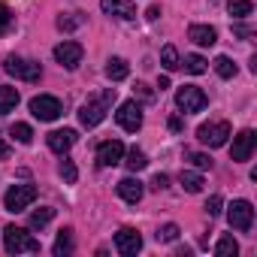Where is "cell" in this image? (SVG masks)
Instances as JSON below:
<instances>
[{
    "instance_id": "3",
    "label": "cell",
    "mask_w": 257,
    "mask_h": 257,
    "mask_svg": "<svg viewBox=\"0 0 257 257\" xmlns=\"http://www.w3.org/2000/svg\"><path fill=\"white\" fill-rule=\"evenodd\" d=\"M206 103H209V97H206L203 88H197V85H182V88L176 91V106H179L185 115H191V112H203Z\"/></svg>"
},
{
    "instance_id": "24",
    "label": "cell",
    "mask_w": 257,
    "mask_h": 257,
    "mask_svg": "<svg viewBox=\"0 0 257 257\" xmlns=\"http://www.w3.org/2000/svg\"><path fill=\"white\" fill-rule=\"evenodd\" d=\"M215 254L218 257H236L239 254V245H236V239L227 233V236H221L218 239V245H215Z\"/></svg>"
},
{
    "instance_id": "20",
    "label": "cell",
    "mask_w": 257,
    "mask_h": 257,
    "mask_svg": "<svg viewBox=\"0 0 257 257\" xmlns=\"http://www.w3.org/2000/svg\"><path fill=\"white\" fill-rule=\"evenodd\" d=\"M127 170H131V173H140V170H146L149 167V158H146V152H140L137 146L131 149V152H127Z\"/></svg>"
},
{
    "instance_id": "4",
    "label": "cell",
    "mask_w": 257,
    "mask_h": 257,
    "mask_svg": "<svg viewBox=\"0 0 257 257\" xmlns=\"http://www.w3.org/2000/svg\"><path fill=\"white\" fill-rule=\"evenodd\" d=\"M4 70H7L10 76L22 79V82H40V76H43V70H40V64H37V61L16 58V55H10V58L4 61Z\"/></svg>"
},
{
    "instance_id": "29",
    "label": "cell",
    "mask_w": 257,
    "mask_h": 257,
    "mask_svg": "<svg viewBox=\"0 0 257 257\" xmlns=\"http://www.w3.org/2000/svg\"><path fill=\"white\" fill-rule=\"evenodd\" d=\"M52 218H55V209L43 206V209H37V212L31 215V227H34V230H43V227H46V224H49Z\"/></svg>"
},
{
    "instance_id": "16",
    "label": "cell",
    "mask_w": 257,
    "mask_h": 257,
    "mask_svg": "<svg viewBox=\"0 0 257 257\" xmlns=\"http://www.w3.org/2000/svg\"><path fill=\"white\" fill-rule=\"evenodd\" d=\"M73 143H76V131H70V127H64V131H52V134H49V149H52L55 155L70 152Z\"/></svg>"
},
{
    "instance_id": "18",
    "label": "cell",
    "mask_w": 257,
    "mask_h": 257,
    "mask_svg": "<svg viewBox=\"0 0 257 257\" xmlns=\"http://www.w3.org/2000/svg\"><path fill=\"white\" fill-rule=\"evenodd\" d=\"M127 73H131V67H127V61H124V58H109V61H106V76H109L112 82L127 79Z\"/></svg>"
},
{
    "instance_id": "10",
    "label": "cell",
    "mask_w": 257,
    "mask_h": 257,
    "mask_svg": "<svg viewBox=\"0 0 257 257\" xmlns=\"http://www.w3.org/2000/svg\"><path fill=\"white\" fill-rule=\"evenodd\" d=\"M82 55H85V49H82L79 43H73V40H64V43L55 46V61H58L64 70H76V67L82 64Z\"/></svg>"
},
{
    "instance_id": "21",
    "label": "cell",
    "mask_w": 257,
    "mask_h": 257,
    "mask_svg": "<svg viewBox=\"0 0 257 257\" xmlns=\"http://www.w3.org/2000/svg\"><path fill=\"white\" fill-rule=\"evenodd\" d=\"M179 182H182V188H185L188 194H200V191H203V176H200V173L185 170V173L179 176Z\"/></svg>"
},
{
    "instance_id": "15",
    "label": "cell",
    "mask_w": 257,
    "mask_h": 257,
    "mask_svg": "<svg viewBox=\"0 0 257 257\" xmlns=\"http://www.w3.org/2000/svg\"><path fill=\"white\" fill-rule=\"evenodd\" d=\"M143 194H146V188H143L140 179H131V176H127V179L118 182V197H121L124 203H140Z\"/></svg>"
},
{
    "instance_id": "28",
    "label": "cell",
    "mask_w": 257,
    "mask_h": 257,
    "mask_svg": "<svg viewBox=\"0 0 257 257\" xmlns=\"http://www.w3.org/2000/svg\"><path fill=\"white\" fill-rule=\"evenodd\" d=\"M161 64L173 73V70H179L182 67V61H179V52H176V46H164V52H161Z\"/></svg>"
},
{
    "instance_id": "22",
    "label": "cell",
    "mask_w": 257,
    "mask_h": 257,
    "mask_svg": "<svg viewBox=\"0 0 257 257\" xmlns=\"http://www.w3.org/2000/svg\"><path fill=\"white\" fill-rule=\"evenodd\" d=\"M52 251H55L58 257L73 254V230H61V233H58V239H55V245H52Z\"/></svg>"
},
{
    "instance_id": "42",
    "label": "cell",
    "mask_w": 257,
    "mask_h": 257,
    "mask_svg": "<svg viewBox=\"0 0 257 257\" xmlns=\"http://www.w3.org/2000/svg\"><path fill=\"white\" fill-rule=\"evenodd\" d=\"M158 88H161V91H164V88H170V79H167V76H161V79H158Z\"/></svg>"
},
{
    "instance_id": "40",
    "label": "cell",
    "mask_w": 257,
    "mask_h": 257,
    "mask_svg": "<svg viewBox=\"0 0 257 257\" xmlns=\"http://www.w3.org/2000/svg\"><path fill=\"white\" fill-rule=\"evenodd\" d=\"M233 31H236V34H239V37H251V28H248V25H236V28H233Z\"/></svg>"
},
{
    "instance_id": "32",
    "label": "cell",
    "mask_w": 257,
    "mask_h": 257,
    "mask_svg": "<svg viewBox=\"0 0 257 257\" xmlns=\"http://www.w3.org/2000/svg\"><path fill=\"white\" fill-rule=\"evenodd\" d=\"M82 22H85V16H82V13H73L70 19L61 16V19H58V28H61V31H73V28H79Z\"/></svg>"
},
{
    "instance_id": "19",
    "label": "cell",
    "mask_w": 257,
    "mask_h": 257,
    "mask_svg": "<svg viewBox=\"0 0 257 257\" xmlns=\"http://www.w3.org/2000/svg\"><path fill=\"white\" fill-rule=\"evenodd\" d=\"M19 106V91L10 85H0V115H7Z\"/></svg>"
},
{
    "instance_id": "35",
    "label": "cell",
    "mask_w": 257,
    "mask_h": 257,
    "mask_svg": "<svg viewBox=\"0 0 257 257\" xmlns=\"http://www.w3.org/2000/svg\"><path fill=\"white\" fill-rule=\"evenodd\" d=\"M221 206H224V200H221L218 194H212V197H209V203H206V212H209V218L221 215Z\"/></svg>"
},
{
    "instance_id": "1",
    "label": "cell",
    "mask_w": 257,
    "mask_h": 257,
    "mask_svg": "<svg viewBox=\"0 0 257 257\" xmlns=\"http://www.w3.org/2000/svg\"><path fill=\"white\" fill-rule=\"evenodd\" d=\"M112 103H115V88H106L103 94L88 97V100L82 103V109H79V121H82V127H97V124L106 118V112H109Z\"/></svg>"
},
{
    "instance_id": "27",
    "label": "cell",
    "mask_w": 257,
    "mask_h": 257,
    "mask_svg": "<svg viewBox=\"0 0 257 257\" xmlns=\"http://www.w3.org/2000/svg\"><path fill=\"white\" fill-rule=\"evenodd\" d=\"M10 134H13V137L22 143V146H31V143H34V131H31V124H22V121H16Z\"/></svg>"
},
{
    "instance_id": "9",
    "label": "cell",
    "mask_w": 257,
    "mask_h": 257,
    "mask_svg": "<svg viewBox=\"0 0 257 257\" xmlns=\"http://www.w3.org/2000/svg\"><path fill=\"white\" fill-rule=\"evenodd\" d=\"M115 118H118V124L124 127L127 134H137L140 127H143V109H140V103H137V100H124V103L118 106Z\"/></svg>"
},
{
    "instance_id": "17",
    "label": "cell",
    "mask_w": 257,
    "mask_h": 257,
    "mask_svg": "<svg viewBox=\"0 0 257 257\" xmlns=\"http://www.w3.org/2000/svg\"><path fill=\"white\" fill-rule=\"evenodd\" d=\"M188 40L197 43V46H215L218 34H215V28H209V25H191V28H188Z\"/></svg>"
},
{
    "instance_id": "30",
    "label": "cell",
    "mask_w": 257,
    "mask_h": 257,
    "mask_svg": "<svg viewBox=\"0 0 257 257\" xmlns=\"http://www.w3.org/2000/svg\"><path fill=\"white\" fill-rule=\"evenodd\" d=\"M58 170H61V179H64L67 185H73V182L79 179V170H76V164H73V161H67V158L61 161V167H58Z\"/></svg>"
},
{
    "instance_id": "25",
    "label": "cell",
    "mask_w": 257,
    "mask_h": 257,
    "mask_svg": "<svg viewBox=\"0 0 257 257\" xmlns=\"http://www.w3.org/2000/svg\"><path fill=\"white\" fill-rule=\"evenodd\" d=\"M182 67H185L191 76H203V73H206V58H203V55H185Z\"/></svg>"
},
{
    "instance_id": "39",
    "label": "cell",
    "mask_w": 257,
    "mask_h": 257,
    "mask_svg": "<svg viewBox=\"0 0 257 257\" xmlns=\"http://www.w3.org/2000/svg\"><path fill=\"white\" fill-rule=\"evenodd\" d=\"M158 16H161V7H149V13H146V19H149V22H155Z\"/></svg>"
},
{
    "instance_id": "2",
    "label": "cell",
    "mask_w": 257,
    "mask_h": 257,
    "mask_svg": "<svg viewBox=\"0 0 257 257\" xmlns=\"http://www.w3.org/2000/svg\"><path fill=\"white\" fill-rule=\"evenodd\" d=\"M4 245H7L10 254H37L40 251V242L25 227H16V224H10L4 230Z\"/></svg>"
},
{
    "instance_id": "33",
    "label": "cell",
    "mask_w": 257,
    "mask_h": 257,
    "mask_svg": "<svg viewBox=\"0 0 257 257\" xmlns=\"http://www.w3.org/2000/svg\"><path fill=\"white\" fill-rule=\"evenodd\" d=\"M188 158L194 161V167H197V170H212V158H209V155H200V152H191Z\"/></svg>"
},
{
    "instance_id": "41",
    "label": "cell",
    "mask_w": 257,
    "mask_h": 257,
    "mask_svg": "<svg viewBox=\"0 0 257 257\" xmlns=\"http://www.w3.org/2000/svg\"><path fill=\"white\" fill-rule=\"evenodd\" d=\"M170 131H182V118H170Z\"/></svg>"
},
{
    "instance_id": "34",
    "label": "cell",
    "mask_w": 257,
    "mask_h": 257,
    "mask_svg": "<svg viewBox=\"0 0 257 257\" xmlns=\"http://www.w3.org/2000/svg\"><path fill=\"white\" fill-rule=\"evenodd\" d=\"M10 25H13V13H10V7H7V4H0V34H7V31H10Z\"/></svg>"
},
{
    "instance_id": "7",
    "label": "cell",
    "mask_w": 257,
    "mask_h": 257,
    "mask_svg": "<svg viewBox=\"0 0 257 257\" xmlns=\"http://www.w3.org/2000/svg\"><path fill=\"white\" fill-rule=\"evenodd\" d=\"M34 200H37L34 185H13L7 191V197H4V206H7V212H25Z\"/></svg>"
},
{
    "instance_id": "36",
    "label": "cell",
    "mask_w": 257,
    "mask_h": 257,
    "mask_svg": "<svg viewBox=\"0 0 257 257\" xmlns=\"http://www.w3.org/2000/svg\"><path fill=\"white\" fill-rule=\"evenodd\" d=\"M134 94H137V97H143L146 103H149V100H155L152 88H149V85H143V82H137V85H134Z\"/></svg>"
},
{
    "instance_id": "12",
    "label": "cell",
    "mask_w": 257,
    "mask_h": 257,
    "mask_svg": "<svg viewBox=\"0 0 257 257\" xmlns=\"http://www.w3.org/2000/svg\"><path fill=\"white\" fill-rule=\"evenodd\" d=\"M254 143H257V137H254V131H242L239 137H233V161L236 164H245V161H251V152H254Z\"/></svg>"
},
{
    "instance_id": "26",
    "label": "cell",
    "mask_w": 257,
    "mask_h": 257,
    "mask_svg": "<svg viewBox=\"0 0 257 257\" xmlns=\"http://www.w3.org/2000/svg\"><path fill=\"white\" fill-rule=\"evenodd\" d=\"M215 73H218L221 79H233V76H236V64H233L227 55H218V58H215Z\"/></svg>"
},
{
    "instance_id": "14",
    "label": "cell",
    "mask_w": 257,
    "mask_h": 257,
    "mask_svg": "<svg viewBox=\"0 0 257 257\" xmlns=\"http://www.w3.org/2000/svg\"><path fill=\"white\" fill-rule=\"evenodd\" d=\"M97 161H100V167H118V164L124 161V146H121L118 140L100 143V149H97Z\"/></svg>"
},
{
    "instance_id": "38",
    "label": "cell",
    "mask_w": 257,
    "mask_h": 257,
    "mask_svg": "<svg viewBox=\"0 0 257 257\" xmlns=\"http://www.w3.org/2000/svg\"><path fill=\"white\" fill-rule=\"evenodd\" d=\"M7 158H10V143L0 140V161H7Z\"/></svg>"
},
{
    "instance_id": "8",
    "label": "cell",
    "mask_w": 257,
    "mask_h": 257,
    "mask_svg": "<svg viewBox=\"0 0 257 257\" xmlns=\"http://www.w3.org/2000/svg\"><path fill=\"white\" fill-rule=\"evenodd\" d=\"M31 112H34V118H40V121H55V118H61L64 106H61L58 97H52V94H40V97L31 100Z\"/></svg>"
},
{
    "instance_id": "31",
    "label": "cell",
    "mask_w": 257,
    "mask_h": 257,
    "mask_svg": "<svg viewBox=\"0 0 257 257\" xmlns=\"http://www.w3.org/2000/svg\"><path fill=\"white\" fill-rule=\"evenodd\" d=\"M179 224H164L161 230H158V242H176L179 239Z\"/></svg>"
},
{
    "instance_id": "11",
    "label": "cell",
    "mask_w": 257,
    "mask_h": 257,
    "mask_svg": "<svg viewBox=\"0 0 257 257\" xmlns=\"http://www.w3.org/2000/svg\"><path fill=\"white\" fill-rule=\"evenodd\" d=\"M115 248H118V254H124V257L137 254V251L143 248V236H140V230H134V227H121V230L115 233Z\"/></svg>"
},
{
    "instance_id": "37",
    "label": "cell",
    "mask_w": 257,
    "mask_h": 257,
    "mask_svg": "<svg viewBox=\"0 0 257 257\" xmlns=\"http://www.w3.org/2000/svg\"><path fill=\"white\" fill-rule=\"evenodd\" d=\"M167 182H170V179H167L164 173H158V176L152 179V188H155V191H164V188H167Z\"/></svg>"
},
{
    "instance_id": "23",
    "label": "cell",
    "mask_w": 257,
    "mask_h": 257,
    "mask_svg": "<svg viewBox=\"0 0 257 257\" xmlns=\"http://www.w3.org/2000/svg\"><path fill=\"white\" fill-rule=\"evenodd\" d=\"M227 13H230L233 19H248V16L254 13V4H251V0H230V4H227Z\"/></svg>"
},
{
    "instance_id": "13",
    "label": "cell",
    "mask_w": 257,
    "mask_h": 257,
    "mask_svg": "<svg viewBox=\"0 0 257 257\" xmlns=\"http://www.w3.org/2000/svg\"><path fill=\"white\" fill-rule=\"evenodd\" d=\"M100 7H103L106 16H115V19H124V22L137 19V4L134 0H100Z\"/></svg>"
},
{
    "instance_id": "6",
    "label": "cell",
    "mask_w": 257,
    "mask_h": 257,
    "mask_svg": "<svg viewBox=\"0 0 257 257\" xmlns=\"http://www.w3.org/2000/svg\"><path fill=\"white\" fill-rule=\"evenodd\" d=\"M227 221H230L233 230L248 233L251 224H254V209H251V203H248V200H233V203L227 206Z\"/></svg>"
},
{
    "instance_id": "5",
    "label": "cell",
    "mask_w": 257,
    "mask_h": 257,
    "mask_svg": "<svg viewBox=\"0 0 257 257\" xmlns=\"http://www.w3.org/2000/svg\"><path fill=\"white\" fill-rule=\"evenodd\" d=\"M227 137H230V124L227 121H209V124H200L197 131V140L209 149H221L227 146Z\"/></svg>"
}]
</instances>
